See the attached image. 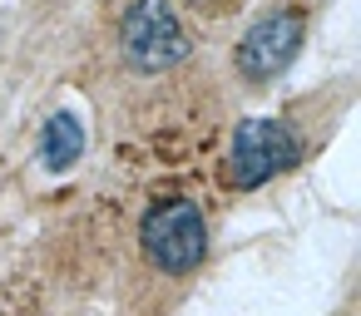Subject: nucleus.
I'll return each instance as SVG.
<instances>
[{"instance_id":"nucleus-3","label":"nucleus","mask_w":361,"mask_h":316,"mask_svg":"<svg viewBox=\"0 0 361 316\" xmlns=\"http://www.w3.org/2000/svg\"><path fill=\"white\" fill-rule=\"evenodd\" d=\"M188 55V35L169 0H139L124 15V60L134 70H169Z\"/></svg>"},{"instance_id":"nucleus-5","label":"nucleus","mask_w":361,"mask_h":316,"mask_svg":"<svg viewBox=\"0 0 361 316\" xmlns=\"http://www.w3.org/2000/svg\"><path fill=\"white\" fill-rule=\"evenodd\" d=\"M80 153H85V124L75 114H55L45 124V134H40V163L50 173H65Z\"/></svg>"},{"instance_id":"nucleus-4","label":"nucleus","mask_w":361,"mask_h":316,"mask_svg":"<svg viewBox=\"0 0 361 316\" xmlns=\"http://www.w3.org/2000/svg\"><path fill=\"white\" fill-rule=\"evenodd\" d=\"M297 45H302V11H282V15L257 20V25L243 35L233 65H238L243 80H257V84H262V80H272V75H282V70L292 65Z\"/></svg>"},{"instance_id":"nucleus-6","label":"nucleus","mask_w":361,"mask_h":316,"mask_svg":"<svg viewBox=\"0 0 361 316\" xmlns=\"http://www.w3.org/2000/svg\"><path fill=\"white\" fill-rule=\"evenodd\" d=\"M188 6H208V0H188Z\"/></svg>"},{"instance_id":"nucleus-2","label":"nucleus","mask_w":361,"mask_h":316,"mask_svg":"<svg viewBox=\"0 0 361 316\" xmlns=\"http://www.w3.org/2000/svg\"><path fill=\"white\" fill-rule=\"evenodd\" d=\"M292 158H297V139L277 119H243L233 129V144H228L223 183L228 188H262L267 178L292 168Z\"/></svg>"},{"instance_id":"nucleus-1","label":"nucleus","mask_w":361,"mask_h":316,"mask_svg":"<svg viewBox=\"0 0 361 316\" xmlns=\"http://www.w3.org/2000/svg\"><path fill=\"white\" fill-rule=\"evenodd\" d=\"M139 237H144L149 262L164 267V272H193L203 262V252H208V222H203L198 203H188V198L154 203L144 213Z\"/></svg>"}]
</instances>
